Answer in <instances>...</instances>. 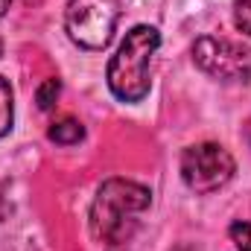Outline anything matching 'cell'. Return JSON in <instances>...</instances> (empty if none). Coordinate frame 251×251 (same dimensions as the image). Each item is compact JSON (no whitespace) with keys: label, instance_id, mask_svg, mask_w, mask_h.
<instances>
[{"label":"cell","instance_id":"cell-7","mask_svg":"<svg viewBox=\"0 0 251 251\" xmlns=\"http://www.w3.org/2000/svg\"><path fill=\"white\" fill-rule=\"evenodd\" d=\"M15 123V100H12V85L0 76V137L9 134Z\"/></svg>","mask_w":251,"mask_h":251},{"label":"cell","instance_id":"cell-3","mask_svg":"<svg viewBox=\"0 0 251 251\" xmlns=\"http://www.w3.org/2000/svg\"><path fill=\"white\" fill-rule=\"evenodd\" d=\"M120 21V0H67L64 29L85 50H105Z\"/></svg>","mask_w":251,"mask_h":251},{"label":"cell","instance_id":"cell-1","mask_svg":"<svg viewBox=\"0 0 251 251\" xmlns=\"http://www.w3.org/2000/svg\"><path fill=\"white\" fill-rule=\"evenodd\" d=\"M149 204L152 193L137 181L128 178L102 181L91 204V234L105 246H123L140 228V219L149 210Z\"/></svg>","mask_w":251,"mask_h":251},{"label":"cell","instance_id":"cell-10","mask_svg":"<svg viewBox=\"0 0 251 251\" xmlns=\"http://www.w3.org/2000/svg\"><path fill=\"white\" fill-rule=\"evenodd\" d=\"M234 24L240 32L251 35V0H237L234 3Z\"/></svg>","mask_w":251,"mask_h":251},{"label":"cell","instance_id":"cell-6","mask_svg":"<svg viewBox=\"0 0 251 251\" xmlns=\"http://www.w3.org/2000/svg\"><path fill=\"white\" fill-rule=\"evenodd\" d=\"M47 137L53 143H59V146H73V143H79L85 137V126L79 120H73V117H64V120H56L47 128Z\"/></svg>","mask_w":251,"mask_h":251},{"label":"cell","instance_id":"cell-5","mask_svg":"<svg viewBox=\"0 0 251 251\" xmlns=\"http://www.w3.org/2000/svg\"><path fill=\"white\" fill-rule=\"evenodd\" d=\"M193 62L216 82H228V85L251 82V47L246 44L204 35L193 44Z\"/></svg>","mask_w":251,"mask_h":251},{"label":"cell","instance_id":"cell-2","mask_svg":"<svg viewBox=\"0 0 251 251\" xmlns=\"http://www.w3.org/2000/svg\"><path fill=\"white\" fill-rule=\"evenodd\" d=\"M161 47V35L155 26H134L128 29L120 44V50L111 56L108 62V91L120 100V102H140L149 94V70H152V59Z\"/></svg>","mask_w":251,"mask_h":251},{"label":"cell","instance_id":"cell-8","mask_svg":"<svg viewBox=\"0 0 251 251\" xmlns=\"http://www.w3.org/2000/svg\"><path fill=\"white\" fill-rule=\"evenodd\" d=\"M59 94H62V82L59 79H44L35 91V102L41 111H53V105L59 102Z\"/></svg>","mask_w":251,"mask_h":251},{"label":"cell","instance_id":"cell-12","mask_svg":"<svg viewBox=\"0 0 251 251\" xmlns=\"http://www.w3.org/2000/svg\"><path fill=\"white\" fill-rule=\"evenodd\" d=\"M0 53H3V41H0Z\"/></svg>","mask_w":251,"mask_h":251},{"label":"cell","instance_id":"cell-4","mask_svg":"<svg viewBox=\"0 0 251 251\" xmlns=\"http://www.w3.org/2000/svg\"><path fill=\"white\" fill-rule=\"evenodd\" d=\"M237 173L234 155L222 143H196L181 155V178L193 193L207 196L225 187Z\"/></svg>","mask_w":251,"mask_h":251},{"label":"cell","instance_id":"cell-9","mask_svg":"<svg viewBox=\"0 0 251 251\" xmlns=\"http://www.w3.org/2000/svg\"><path fill=\"white\" fill-rule=\"evenodd\" d=\"M231 240L240 251H251V219H240L231 225Z\"/></svg>","mask_w":251,"mask_h":251},{"label":"cell","instance_id":"cell-11","mask_svg":"<svg viewBox=\"0 0 251 251\" xmlns=\"http://www.w3.org/2000/svg\"><path fill=\"white\" fill-rule=\"evenodd\" d=\"M9 6H12V0H0V18L9 12Z\"/></svg>","mask_w":251,"mask_h":251}]
</instances>
